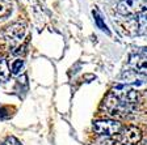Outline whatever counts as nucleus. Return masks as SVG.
Returning a JSON list of instances; mask_svg holds the SVG:
<instances>
[{
    "label": "nucleus",
    "instance_id": "f257e3e1",
    "mask_svg": "<svg viewBox=\"0 0 147 145\" xmlns=\"http://www.w3.org/2000/svg\"><path fill=\"white\" fill-rule=\"evenodd\" d=\"M137 101L138 94L133 89L125 92H109L102 100L101 109L112 118H125L134 111Z\"/></svg>",
    "mask_w": 147,
    "mask_h": 145
},
{
    "label": "nucleus",
    "instance_id": "f03ea898",
    "mask_svg": "<svg viewBox=\"0 0 147 145\" xmlns=\"http://www.w3.org/2000/svg\"><path fill=\"white\" fill-rule=\"evenodd\" d=\"M147 11V0H121L117 4V12L122 16H134Z\"/></svg>",
    "mask_w": 147,
    "mask_h": 145
},
{
    "label": "nucleus",
    "instance_id": "7ed1b4c3",
    "mask_svg": "<svg viewBox=\"0 0 147 145\" xmlns=\"http://www.w3.org/2000/svg\"><path fill=\"white\" fill-rule=\"evenodd\" d=\"M122 126L117 120H112V119H104V120H97L93 123V131L95 133L100 135L104 137L114 136L117 133L121 132Z\"/></svg>",
    "mask_w": 147,
    "mask_h": 145
},
{
    "label": "nucleus",
    "instance_id": "20e7f679",
    "mask_svg": "<svg viewBox=\"0 0 147 145\" xmlns=\"http://www.w3.org/2000/svg\"><path fill=\"white\" fill-rule=\"evenodd\" d=\"M119 136L123 145H138L142 141V131L135 126H127L121 130Z\"/></svg>",
    "mask_w": 147,
    "mask_h": 145
},
{
    "label": "nucleus",
    "instance_id": "39448f33",
    "mask_svg": "<svg viewBox=\"0 0 147 145\" xmlns=\"http://www.w3.org/2000/svg\"><path fill=\"white\" fill-rule=\"evenodd\" d=\"M3 35L8 42L13 43V45L20 43L25 35V26L22 24H18V22L17 24H13L3 31Z\"/></svg>",
    "mask_w": 147,
    "mask_h": 145
},
{
    "label": "nucleus",
    "instance_id": "423d86ee",
    "mask_svg": "<svg viewBox=\"0 0 147 145\" xmlns=\"http://www.w3.org/2000/svg\"><path fill=\"white\" fill-rule=\"evenodd\" d=\"M129 65L134 72L147 76V57L141 54H133L129 57Z\"/></svg>",
    "mask_w": 147,
    "mask_h": 145
},
{
    "label": "nucleus",
    "instance_id": "0eeeda50",
    "mask_svg": "<svg viewBox=\"0 0 147 145\" xmlns=\"http://www.w3.org/2000/svg\"><path fill=\"white\" fill-rule=\"evenodd\" d=\"M9 76H11V69L8 61L4 57H0V81H8Z\"/></svg>",
    "mask_w": 147,
    "mask_h": 145
},
{
    "label": "nucleus",
    "instance_id": "6e6552de",
    "mask_svg": "<svg viewBox=\"0 0 147 145\" xmlns=\"http://www.w3.org/2000/svg\"><path fill=\"white\" fill-rule=\"evenodd\" d=\"M12 11V0H0V18L7 17Z\"/></svg>",
    "mask_w": 147,
    "mask_h": 145
},
{
    "label": "nucleus",
    "instance_id": "1a4fd4ad",
    "mask_svg": "<svg viewBox=\"0 0 147 145\" xmlns=\"http://www.w3.org/2000/svg\"><path fill=\"white\" fill-rule=\"evenodd\" d=\"M137 26H138V34H143L147 35V15H143L137 20Z\"/></svg>",
    "mask_w": 147,
    "mask_h": 145
},
{
    "label": "nucleus",
    "instance_id": "9d476101",
    "mask_svg": "<svg viewBox=\"0 0 147 145\" xmlns=\"http://www.w3.org/2000/svg\"><path fill=\"white\" fill-rule=\"evenodd\" d=\"M93 17H95V21H96V25H97L98 27H100L102 31H105L107 34H110V31L108 30V26L104 24V21H102V17H101L100 12H98L97 9H95L93 11Z\"/></svg>",
    "mask_w": 147,
    "mask_h": 145
},
{
    "label": "nucleus",
    "instance_id": "9b49d317",
    "mask_svg": "<svg viewBox=\"0 0 147 145\" xmlns=\"http://www.w3.org/2000/svg\"><path fill=\"white\" fill-rule=\"evenodd\" d=\"M95 145H121L118 141H116V140L110 139V137H101V139H98L97 141H96Z\"/></svg>",
    "mask_w": 147,
    "mask_h": 145
},
{
    "label": "nucleus",
    "instance_id": "f8f14e48",
    "mask_svg": "<svg viewBox=\"0 0 147 145\" xmlns=\"http://www.w3.org/2000/svg\"><path fill=\"white\" fill-rule=\"evenodd\" d=\"M22 65H24V60L22 59H16L12 63V69H11L13 75H18L20 71L22 69Z\"/></svg>",
    "mask_w": 147,
    "mask_h": 145
},
{
    "label": "nucleus",
    "instance_id": "ddd939ff",
    "mask_svg": "<svg viewBox=\"0 0 147 145\" xmlns=\"http://www.w3.org/2000/svg\"><path fill=\"white\" fill-rule=\"evenodd\" d=\"M1 145H22V144L18 141V139H16L15 136H8L1 142Z\"/></svg>",
    "mask_w": 147,
    "mask_h": 145
},
{
    "label": "nucleus",
    "instance_id": "4468645a",
    "mask_svg": "<svg viewBox=\"0 0 147 145\" xmlns=\"http://www.w3.org/2000/svg\"><path fill=\"white\" fill-rule=\"evenodd\" d=\"M139 54H141V55H143V56H146V57H147V47H142L141 50H139Z\"/></svg>",
    "mask_w": 147,
    "mask_h": 145
},
{
    "label": "nucleus",
    "instance_id": "2eb2a0df",
    "mask_svg": "<svg viewBox=\"0 0 147 145\" xmlns=\"http://www.w3.org/2000/svg\"><path fill=\"white\" fill-rule=\"evenodd\" d=\"M4 112H7V109L5 107H0V116H1V118L7 115V114H4Z\"/></svg>",
    "mask_w": 147,
    "mask_h": 145
},
{
    "label": "nucleus",
    "instance_id": "dca6fc26",
    "mask_svg": "<svg viewBox=\"0 0 147 145\" xmlns=\"http://www.w3.org/2000/svg\"><path fill=\"white\" fill-rule=\"evenodd\" d=\"M146 145H147V144H146Z\"/></svg>",
    "mask_w": 147,
    "mask_h": 145
}]
</instances>
